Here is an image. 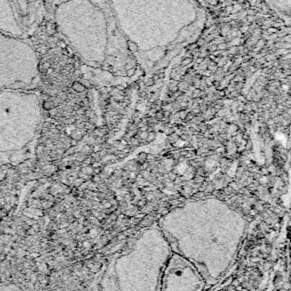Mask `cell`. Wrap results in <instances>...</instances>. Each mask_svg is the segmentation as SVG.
<instances>
[{
    "label": "cell",
    "instance_id": "1",
    "mask_svg": "<svg viewBox=\"0 0 291 291\" xmlns=\"http://www.w3.org/2000/svg\"><path fill=\"white\" fill-rule=\"evenodd\" d=\"M43 109L35 93L0 91V164L15 163L28 155L40 133Z\"/></svg>",
    "mask_w": 291,
    "mask_h": 291
},
{
    "label": "cell",
    "instance_id": "5",
    "mask_svg": "<svg viewBox=\"0 0 291 291\" xmlns=\"http://www.w3.org/2000/svg\"><path fill=\"white\" fill-rule=\"evenodd\" d=\"M53 72H54V69H53V67H49L47 69H46V74H53Z\"/></svg>",
    "mask_w": 291,
    "mask_h": 291
},
{
    "label": "cell",
    "instance_id": "8",
    "mask_svg": "<svg viewBox=\"0 0 291 291\" xmlns=\"http://www.w3.org/2000/svg\"><path fill=\"white\" fill-rule=\"evenodd\" d=\"M189 61H190V60H186V61H184V64H188V63H189Z\"/></svg>",
    "mask_w": 291,
    "mask_h": 291
},
{
    "label": "cell",
    "instance_id": "7",
    "mask_svg": "<svg viewBox=\"0 0 291 291\" xmlns=\"http://www.w3.org/2000/svg\"><path fill=\"white\" fill-rule=\"evenodd\" d=\"M219 48H220V49H224V48H225V45H221L219 46Z\"/></svg>",
    "mask_w": 291,
    "mask_h": 291
},
{
    "label": "cell",
    "instance_id": "6",
    "mask_svg": "<svg viewBox=\"0 0 291 291\" xmlns=\"http://www.w3.org/2000/svg\"><path fill=\"white\" fill-rule=\"evenodd\" d=\"M44 66H45V69H47V68L50 67V63H45V64H44Z\"/></svg>",
    "mask_w": 291,
    "mask_h": 291
},
{
    "label": "cell",
    "instance_id": "4",
    "mask_svg": "<svg viewBox=\"0 0 291 291\" xmlns=\"http://www.w3.org/2000/svg\"><path fill=\"white\" fill-rule=\"evenodd\" d=\"M129 47H130V49L132 50L133 51H138V46L136 45L134 43H130V45H129Z\"/></svg>",
    "mask_w": 291,
    "mask_h": 291
},
{
    "label": "cell",
    "instance_id": "3",
    "mask_svg": "<svg viewBox=\"0 0 291 291\" xmlns=\"http://www.w3.org/2000/svg\"><path fill=\"white\" fill-rule=\"evenodd\" d=\"M58 45L60 46V47H61L62 50H65L67 47V45L65 42H63V41H59V43H58Z\"/></svg>",
    "mask_w": 291,
    "mask_h": 291
},
{
    "label": "cell",
    "instance_id": "2",
    "mask_svg": "<svg viewBox=\"0 0 291 291\" xmlns=\"http://www.w3.org/2000/svg\"><path fill=\"white\" fill-rule=\"evenodd\" d=\"M73 89L77 92H82L84 90H85V87H84V86H83L82 84H80V83H79V82H74V83L73 84Z\"/></svg>",
    "mask_w": 291,
    "mask_h": 291
}]
</instances>
